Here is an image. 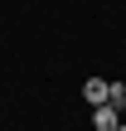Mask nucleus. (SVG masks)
Listing matches in <instances>:
<instances>
[{"instance_id": "7ed1b4c3", "label": "nucleus", "mask_w": 126, "mask_h": 131, "mask_svg": "<svg viewBox=\"0 0 126 131\" xmlns=\"http://www.w3.org/2000/svg\"><path fill=\"white\" fill-rule=\"evenodd\" d=\"M107 107H117V112H126V88H121V83H112V92H107Z\"/></svg>"}, {"instance_id": "f257e3e1", "label": "nucleus", "mask_w": 126, "mask_h": 131, "mask_svg": "<svg viewBox=\"0 0 126 131\" xmlns=\"http://www.w3.org/2000/svg\"><path fill=\"white\" fill-rule=\"evenodd\" d=\"M107 92H112L107 78H87V83H83V97H87L92 107H107Z\"/></svg>"}, {"instance_id": "f03ea898", "label": "nucleus", "mask_w": 126, "mask_h": 131, "mask_svg": "<svg viewBox=\"0 0 126 131\" xmlns=\"http://www.w3.org/2000/svg\"><path fill=\"white\" fill-rule=\"evenodd\" d=\"M117 126H121L117 107H92V131H117Z\"/></svg>"}, {"instance_id": "20e7f679", "label": "nucleus", "mask_w": 126, "mask_h": 131, "mask_svg": "<svg viewBox=\"0 0 126 131\" xmlns=\"http://www.w3.org/2000/svg\"><path fill=\"white\" fill-rule=\"evenodd\" d=\"M117 131H126V122H121V126H117Z\"/></svg>"}]
</instances>
